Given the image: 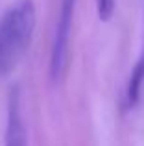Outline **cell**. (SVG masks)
<instances>
[{"instance_id": "6da1fadb", "label": "cell", "mask_w": 144, "mask_h": 146, "mask_svg": "<svg viewBox=\"0 0 144 146\" xmlns=\"http://www.w3.org/2000/svg\"><path fill=\"white\" fill-rule=\"evenodd\" d=\"M37 11L33 0L13 2L0 19V78L11 74L24 59L33 39Z\"/></svg>"}, {"instance_id": "7a4b0ae2", "label": "cell", "mask_w": 144, "mask_h": 146, "mask_svg": "<svg viewBox=\"0 0 144 146\" xmlns=\"http://www.w3.org/2000/svg\"><path fill=\"white\" fill-rule=\"evenodd\" d=\"M78 0H61L59 15L55 21V32L50 50V78L54 82L63 80L69 70V52H70V32L74 22V9Z\"/></svg>"}, {"instance_id": "3957f363", "label": "cell", "mask_w": 144, "mask_h": 146, "mask_svg": "<svg viewBox=\"0 0 144 146\" xmlns=\"http://www.w3.org/2000/svg\"><path fill=\"white\" fill-rule=\"evenodd\" d=\"M6 146H28V137H26V128L22 122L20 102H18L17 91L9 94V104H7Z\"/></svg>"}, {"instance_id": "277c9868", "label": "cell", "mask_w": 144, "mask_h": 146, "mask_svg": "<svg viewBox=\"0 0 144 146\" xmlns=\"http://www.w3.org/2000/svg\"><path fill=\"white\" fill-rule=\"evenodd\" d=\"M142 85H144V46H142V52L139 56L137 63H135L133 70L129 72V80H127L126 91H124V100H122L124 109H133L139 104Z\"/></svg>"}, {"instance_id": "5b68a950", "label": "cell", "mask_w": 144, "mask_h": 146, "mask_svg": "<svg viewBox=\"0 0 144 146\" xmlns=\"http://www.w3.org/2000/svg\"><path fill=\"white\" fill-rule=\"evenodd\" d=\"M96 2V13L98 19L102 22H109L115 15V7H116V0H94Z\"/></svg>"}]
</instances>
